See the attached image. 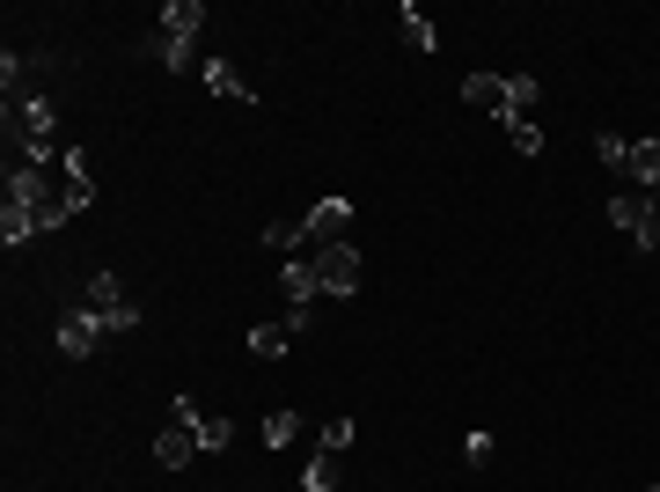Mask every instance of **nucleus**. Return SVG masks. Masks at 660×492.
Returning a JSON list of instances; mask_svg holds the SVG:
<instances>
[{"instance_id":"1","label":"nucleus","mask_w":660,"mask_h":492,"mask_svg":"<svg viewBox=\"0 0 660 492\" xmlns=\"http://www.w3.org/2000/svg\"><path fill=\"white\" fill-rule=\"evenodd\" d=\"M8 140L23 148V162H37V170H51L59 162V111H51V96H37V89H23V96H8Z\"/></svg>"},{"instance_id":"2","label":"nucleus","mask_w":660,"mask_h":492,"mask_svg":"<svg viewBox=\"0 0 660 492\" xmlns=\"http://www.w3.org/2000/svg\"><path fill=\"white\" fill-rule=\"evenodd\" d=\"M81 309H96L103 331H140V309H132V295H125L118 272H96V279H89V295H81Z\"/></svg>"},{"instance_id":"3","label":"nucleus","mask_w":660,"mask_h":492,"mask_svg":"<svg viewBox=\"0 0 660 492\" xmlns=\"http://www.w3.org/2000/svg\"><path fill=\"white\" fill-rule=\"evenodd\" d=\"M309 265H316V287H323V295H338V301L360 287V250H352V243H323Z\"/></svg>"},{"instance_id":"4","label":"nucleus","mask_w":660,"mask_h":492,"mask_svg":"<svg viewBox=\"0 0 660 492\" xmlns=\"http://www.w3.org/2000/svg\"><path fill=\"white\" fill-rule=\"evenodd\" d=\"M610 221L616 228H624V243H632V250H646V258H653V206H646V192H632V184H624V192H616L610 198Z\"/></svg>"},{"instance_id":"5","label":"nucleus","mask_w":660,"mask_h":492,"mask_svg":"<svg viewBox=\"0 0 660 492\" xmlns=\"http://www.w3.org/2000/svg\"><path fill=\"white\" fill-rule=\"evenodd\" d=\"M59 192H67L73 214H89V206H96V162H89V148H81V140L59 155Z\"/></svg>"},{"instance_id":"6","label":"nucleus","mask_w":660,"mask_h":492,"mask_svg":"<svg viewBox=\"0 0 660 492\" xmlns=\"http://www.w3.org/2000/svg\"><path fill=\"white\" fill-rule=\"evenodd\" d=\"M345 228H352V198H316L301 236H309V250H323V243H345Z\"/></svg>"},{"instance_id":"7","label":"nucleus","mask_w":660,"mask_h":492,"mask_svg":"<svg viewBox=\"0 0 660 492\" xmlns=\"http://www.w3.org/2000/svg\"><path fill=\"white\" fill-rule=\"evenodd\" d=\"M103 339H111V331H103L96 309H67V317H59V353H73V361H89Z\"/></svg>"},{"instance_id":"8","label":"nucleus","mask_w":660,"mask_h":492,"mask_svg":"<svg viewBox=\"0 0 660 492\" xmlns=\"http://www.w3.org/2000/svg\"><path fill=\"white\" fill-rule=\"evenodd\" d=\"M624 184H632V192H660V140H632V155H624Z\"/></svg>"},{"instance_id":"9","label":"nucleus","mask_w":660,"mask_h":492,"mask_svg":"<svg viewBox=\"0 0 660 492\" xmlns=\"http://www.w3.org/2000/svg\"><path fill=\"white\" fill-rule=\"evenodd\" d=\"M198 30H206V0H162V37L192 45Z\"/></svg>"},{"instance_id":"10","label":"nucleus","mask_w":660,"mask_h":492,"mask_svg":"<svg viewBox=\"0 0 660 492\" xmlns=\"http://www.w3.org/2000/svg\"><path fill=\"white\" fill-rule=\"evenodd\" d=\"M198 81H206L213 96H228V103H257V89L235 75V59H206V67H198Z\"/></svg>"},{"instance_id":"11","label":"nucleus","mask_w":660,"mask_h":492,"mask_svg":"<svg viewBox=\"0 0 660 492\" xmlns=\"http://www.w3.org/2000/svg\"><path fill=\"white\" fill-rule=\"evenodd\" d=\"M463 103H470V111H491V118H507V75H470L463 81Z\"/></svg>"},{"instance_id":"12","label":"nucleus","mask_w":660,"mask_h":492,"mask_svg":"<svg viewBox=\"0 0 660 492\" xmlns=\"http://www.w3.org/2000/svg\"><path fill=\"white\" fill-rule=\"evenodd\" d=\"M279 295H287V309H309V301L323 295V287H316V265H301V258H293V265H279Z\"/></svg>"},{"instance_id":"13","label":"nucleus","mask_w":660,"mask_h":492,"mask_svg":"<svg viewBox=\"0 0 660 492\" xmlns=\"http://www.w3.org/2000/svg\"><path fill=\"white\" fill-rule=\"evenodd\" d=\"M192 448H198V434L170 419V434H154V464H162V470H184V464H192Z\"/></svg>"},{"instance_id":"14","label":"nucleus","mask_w":660,"mask_h":492,"mask_svg":"<svg viewBox=\"0 0 660 492\" xmlns=\"http://www.w3.org/2000/svg\"><path fill=\"white\" fill-rule=\"evenodd\" d=\"M338 478H345V456L316 448V456H309V470H301V492H338Z\"/></svg>"},{"instance_id":"15","label":"nucleus","mask_w":660,"mask_h":492,"mask_svg":"<svg viewBox=\"0 0 660 492\" xmlns=\"http://www.w3.org/2000/svg\"><path fill=\"white\" fill-rule=\"evenodd\" d=\"M287 345H293L287 323H250V353H257V361H279Z\"/></svg>"},{"instance_id":"16","label":"nucleus","mask_w":660,"mask_h":492,"mask_svg":"<svg viewBox=\"0 0 660 492\" xmlns=\"http://www.w3.org/2000/svg\"><path fill=\"white\" fill-rule=\"evenodd\" d=\"M536 96H543L536 75H507V118H529V111H536Z\"/></svg>"},{"instance_id":"17","label":"nucleus","mask_w":660,"mask_h":492,"mask_svg":"<svg viewBox=\"0 0 660 492\" xmlns=\"http://www.w3.org/2000/svg\"><path fill=\"white\" fill-rule=\"evenodd\" d=\"M396 23H404V45H412V52H440V30L426 23V8H404Z\"/></svg>"},{"instance_id":"18","label":"nucleus","mask_w":660,"mask_h":492,"mask_svg":"<svg viewBox=\"0 0 660 492\" xmlns=\"http://www.w3.org/2000/svg\"><path fill=\"white\" fill-rule=\"evenodd\" d=\"M147 52H154V59H162L170 75H192V45H176V37H162V30L147 37Z\"/></svg>"},{"instance_id":"19","label":"nucleus","mask_w":660,"mask_h":492,"mask_svg":"<svg viewBox=\"0 0 660 492\" xmlns=\"http://www.w3.org/2000/svg\"><path fill=\"white\" fill-rule=\"evenodd\" d=\"M192 434H198V456H220V448H228V442H235V426H228V419H213V412H206V419H198V426H192Z\"/></svg>"},{"instance_id":"20","label":"nucleus","mask_w":660,"mask_h":492,"mask_svg":"<svg viewBox=\"0 0 660 492\" xmlns=\"http://www.w3.org/2000/svg\"><path fill=\"white\" fill-rule=\"evenodd\" d=\"M507 140H513V155H543V125L536 118H507Z\"/></svg>"},{"instance_id":"21","label":"nucleus","mask_w":660,"mask_h":492,"mask_svg":"<svg viewBox=\"0 0 660 492\" xmlns=\"http://www.w3.org/2000/svg\"><path fill=\"white\" fill-rule=\"evenodd\" d=\"M293 434H301V412H271L265 419V448H293Z\"/></svg>"},{"instance_id":"22","label":"nucleus","mask_w":660,"mask_h":492,"mask_svg":"<svg viewBox=\"0 0 660 492\" xmlns=\"http://www.w3.org/2000/svg\"><path fill=\"white\" fill-rule=\"evenodd\" d=\"M265 250H309L301 221H265Z\"/></svg>"},{"instance_id":"23","label":"nucleus","mask_w":660,"mask_h":492,"mask_svg":"<svg viewBox=\"0 0 660 492\" xmlns=\"http://www.w3.org/2000/svg\"><path fill=\"white\" fill-rule=\"evenodd\" d=\"M352 442H360V426H352V419H331V426L316 434V448H331V456H345Z\"/></svg>"},{"instance_id":"24","label":"nucleus","mask_w":660,"mask_h":492,"mask_svg":"<svg viewBox=\"0 0 660 492\" xmlns=\"http://www.w3.org/2000/svg\"><path fill=\"white\" fill-rule=\"evenodd\" d=\"M594 155H602V162L624 176V155H632V140H624V133H594Z\"/></svg>"},{"instance_id":"25","label":"nucleus","mask_w":660,"mask_h":492,"mask_svg":"<svg viewBox=\"0 0 660 492\" xmlns=\"http://www.w3.org/2000/svg\"><path fill=\"white\" fill-rule=\"evenodd\" d=\"M463 464H470V470L491 464V434H470V442H463Z\"/></svg>"},{"instance_id":"26","label":"nucleus","mask_w":660,"mask_h":492,"mask_svg":"<svg viewBox=\"0 0 660 492\" xmlns=\"http://www.w3.org/2000/svg\"><path fill=\"white\" fill-rule=\"evenodd\" d=\"M646 206H653V243H660V192H646Z\"/></svg>"},{"instance_id":"27","label":"nucleus","mask_w":660,"mask_h":492,"mask_svg":"<svg viewBox=\"0 0 660 492\" xmlns=\"http://www.w3.org/2000/svg\"><path fill=\"white\" fill-rule=\"evenodd\" d=\"M646 492H660V485H646Z\"/></svg>"}]
</instances>
